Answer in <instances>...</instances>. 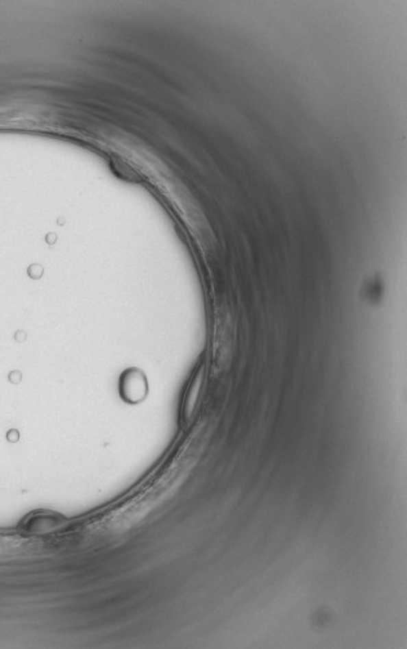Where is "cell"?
<instances>
[{
    "instance_id": "1",
    "label": "cell",
    "mask_w": 407,
    "mask_h": 649,
    "mask_svg": "<svg viewBox=\"0 0 407 649\" xmlns=\"http://www.w3.org/2000/svg\"><path fill=\"white\" fill-rule=\"evenodd\" d=\"M121 391L125 400L130 402H137L142 400L146 394V380L145 378L138 373L128 374L125 378H123V384H121Z\"/></svg>"
}]
</instances>
